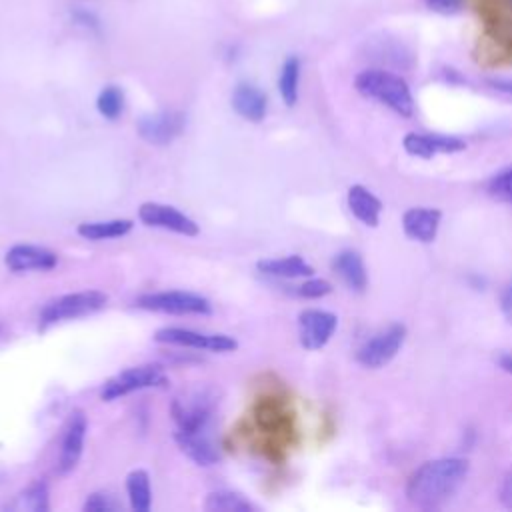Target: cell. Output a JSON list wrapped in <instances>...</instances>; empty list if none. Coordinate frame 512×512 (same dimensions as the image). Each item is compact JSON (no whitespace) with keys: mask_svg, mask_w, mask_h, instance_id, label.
<instances>
[{"mask_svg":"<svg viewBox=\"0 0 512 512\" xmlns=\"http://www.w3.org/2000/svg\"><path fill=\"white\" fill-rule=\"evenodd\" d=\"M332 268L350 290H354V292H364L366 290L368 272H366L362 256L356 250L338 252L334 262H332Z\"/></svg>","mask_w":512,"mask_h":512,"instance_id":"19","label":"cell"},{"mask_svg":"<svg viewBox=\"0 0 512 512\" xmlns=\"http://www.w3.org/2000/svg\"><path fill=\"white\" fill-rule=\"evenodd\" d=\"M0 332H2V324H0Z\"/></svg>","mask_w":512,"mask_h":512,"instance_id":"36","label":"cell"},{"mask_svg":"<svg viewBox=\"0 0 512 512\" xmlns=\"http://www.w3.org/2000/svg\"><path fill=\"white\" fill-rule=\"evenodd\" d=\"M330 292H332V284L324 278H310L308 276V280H304L300 286H296V294L300 298H308V300L324 298Z\"/></svg>","mask_w":512,"mask_h":512,"instance_id":"29","label":"cell"},{"mask_svg":"<svg viewBox=\"0 0 512 512\" xmlns=\"http://www.w3.org/2000/svg\"><path fill=\"white\" fill-rule=\"evenodd\" d=\"M166 384V374L160 364H140L130 366L108 378L100 388V398L104 402L118 400L132 392H140L146 388H156Z\"/></svg>","mask_w":512,"mask_h":512,"instance_id":"5","label":"cell"},{"mask_svg":"<svg viewBox=\"0 0 512 512\" xmlns=\"http://www.w3.org/2000/svg\"><path fill=\"white\" fill-rule=\"evenodd\" d=\"M134 228V222L128 218H116V220H98V222H82L78 224L76 232L78 236L86 240H112L122 238Z\"/></svg>","mask_w":512,"mask_h":512,"instance_id":"21","label":"cell"},{"mask_svg":"<svg viewBox=\"0 0 512 512\" xmlns=\"http://www.w3.org/2000/svg\"><path fill=\"white\" fill-rule=\"evenodd\" d=\"M106 304H108V294L102 290H80V292L58 296L40 310V316H38L40 328L44 330L64 320H74V318L94 314L102 310Z\"/></svg>","mask_w":512,"mask_h":512,"instance_id":"3","label":"cell"},{"mask_svg":"<svg viewBox=\"0 0 512 512\" xmlns=\"http://www.w3.org/2000/svg\"><path fill=\"white\" fill-rule=\"evenodd\" d=\"M186 118L178 110H160L154 114H144L136 120V130L142 140L154 146L170 144L182 130Z\"/></svg>","mask_w":512,"mask_h":512,"instance_id":"11","label":"cell"},{"mask_svg":"<svg viewBox=\"0 0 512 512\" xmlns=\"http://www.w3.org/2000/svg\"><path fill=\"white\" fill-rule=\"evenodd\" d=\"M126 494L134 512H148L152 506L150 476L144 468H136L126 476Z\"/></svg>","mask_w":512,"mask_h":512,"instance_id":"22","label":"cell"},{"mask_svg":"<svg viewBox=\"0 0 512 512\" xmlns=\"http://www.w3.org/2000/svg\"><path fill=\"white\" fill-rule=\"evenodd\" d=\"M498 366H500L504 372L512 374V354H502V356L498 358Z\"/></svg>","mask_w":512,"mask_h":512,"instance_id":"35","label":"cell"},{"mask_svg":"<svg viewBox=\"0 0 512 512\" xmlns=\"http://www.w3.org/2000/svg\"><path fill=\"white\" fill-rule=\"evenodd\" d=\"M154 340L158 344H172L182 348L206 350V352H234L238 350V340L228 334H206L190 328L166 326L154 332Z\"/></svg>","mask_w":512,"mask_h":512,"instance_id":"8","label":"cell"},{"mask_svg":"<svg viewBox=\"0 0 512 512\" xmlns=\"http://www.w3.org/2000/svg\"><path fill=\"white\" fill-rule=\"evenodd\" d=\"M136 306L150 312L162 314H210L212 304L208 298L186 292V290H162V292H146L136 298Z\"/></svg>","mask_w":512,"mask_h":512,"instance_id":"6","label":"cell"},{"mask_svg":"<svg viewBox=\"0 0 512 512\" xmlns=\"http://www.w3.org/2000/svg\"><path fill=\"white\" fill-rule=\"evenodd\" d=\"M174 440L178 448L198 466H212L220 460V450L212 438V428L176 430Z\"/></svg>","mask_w":512,"mask_h":512,"instance_id":"15","label":"cell"},{"mask_svg":"<svg viewBox=\"0 0 512 512\" xmlns=\"http://www.w3.org/2000/svg\"><path fill=\"white\" fill-rule=\"evenodd\" d=\"M74 20H76V24H82V26H90V28H98V20H96L92 14H88V12H82V10H78V12L74 14Z\"/></svg>","mask_w":512,"mask_h":512,"instance_id":"33","label":"cell"},{"mask_svg":"<svg viewBox=\"0 0 512 512\" xmlns=\"http://www.w3.org/2000/svg\"><path fill=\"white\" fill-rule=\"evenodd\" d=\"M258 272L274 278H308L314 274V268L302 256H284V258H264L256 262Z\"/></svg>","mask_w":512,"mask_h":512,"instance_id":"20","label":"cell"},{"mask_svg":"<svg viewBox=\"0 0 512 512\" xmlns=\"http://www.w3.org/2000/svg\"><path fill=\"white\" fill-rule=\"evenodd\" d=\"M404 340H406V326L398 324V322L390 324L388 328L370 336L356 350V362L370 370L384 368L388 362H392L396 358Z\"/></svg>","mask_w":512,"mask_h":512,"instance_id":"7","label":"cell"},{"mask_svg":"<svg viewBox=\"0 0 512 512\" xmlns=\"http://www.w3.org/2000/svg\"><path fill=\"white\" fill-rule=\"evenodd\" d=\"M338 328V316L320 308H306L298 314V340L304 350L324 348Z\"/></svg>","mask_w":512,"mask_h":512,"instance_id":"9","label":"cell"},{"mask_svg":"<svg viewBox=\"0 0 512 512\" xmlns=\"http://www.w3.org/2000/svg\"><path fill=\"white\" fill-rule=\"evenodd\" d=\"M486 194L496 202L512 204V166H508L488 178Z\"/></svg>","mask_w":512,"mask_h":512,"instance_id":"27","label":"cell"},{"mask_svg":"<svg viewBox=\"0 0 512 512\" xmlns=\"http://www.w3.org/2000/svg\"><path fill=\"white\" fill-rule=\"evenodd\" d=\"M82 510H86V512H114V510H120V502L114 498V494L98 490V492H92L86 498Z\"/></svg>","mask_w":512,"mask_h":512,"instance_id":"28","label":"cell"},{"mask_svg":"<svg viewBox=\"0 0 512 512\" xmlns=\"http://www.w3.org/2000/svg\"><path fill=\"white\" fill-rule=\"evenodd\" d=\"M138 218L142 224H146L150 228L168 230V232H174L180 236H196L200 232V226L190 216H186L178 208H174L170 204H162V202L140 204Z\"/></svg>","mask_w":512,"mask_h":512,"instance_id":"10","label":"cell"},{"mask_svg":"<svg viewBox=\"0 0 512 512\" xmlns=\"http://www.w3.org/2000/svg\"><path fill=\"white\" fill-rule=\"evenodd\" d=\"M402 146L406 154L422 160H430L436 154H456L466 150V140L446 134H422V132H408L402 138Z\"/></svg>","mask_w":512,"mask_h":512,"instance_id":"13","label":"cell"},{"mask_svg":"<svg viewBox=\"0 0 512 512\" xmlns=\"http://www.w3.org/2000/svg\"><path fill=\"white\" fill-rule=\"evenodd\" d=\"M500 310H502L506 322L512 324V284H508L500 294Z\"/></svg>","mask_w":512,"mask_h":512,"instance_id":"31","label":"cell"},{"mask_svg":"<svg viewBox=\"0 0 512 512\" xmlns=\"http://www.w3.org/2000/svg\"><path fill=\"white\" fill-rule=\"evenodd\" d=\"M440 220H442V212L438 208L414 206L402 214V230L410 240L420 244H430L438 234Z\"/></svg>","mask_w":512,"mask_h":512,"instance_id":"16","label":"cell"},{"mask_svg":"<svg viewBox=\"0 0 512 512\" xmlns=\"http://www.w3.org/2000/svg\"><path fill=\"white\" fill-rule=\"evenodd\" d=\"M4 264L12 272H30V270H52L58 264V254L50 248L36 244H14L4 254Z\"/></svg>","mask_w":512,"mask_h":512,"instance_id":"14","label":"cell"},{"mask_svg":"<svg viewBox=\"0 0 512 512\" xmlns=\"http://www.w3.org/2000/svg\"><path fill=\"white\" fill-rule=\"evenodd\" d=\"M426 6L438 14H458L464 8V0H424Z\"/></svg>","mask_w":512,"mask_h":512,"instance_id":"30","label":"cell"},{"mask_svg":"<svg viewBox=\"0 0 512 512\" xmlns=\"http://www.w3.org/2000/svg\"><path fill=\"white\" fill-rule=\"evenodd\" d=\"M346 204L352 212V216L362 222L364 226L376 228L380 224V214H382V202L378 196H374L366 186L362 184H352L346 194Z\"/></svg>","mask_w":512,"mask_h":512,"instance_id":"18","label":"cell"},{"mask_svg":"<svg viewBox=\"0 0 512 512\" xmlns=\"http://www.w3.org/2000/svg\"><path fill=\"white\" fill-rule=\"evenodd\" d=\"M502 500L506 506L512 508V472L506 476L504 486H502Z\"/></svg>","mask_w":512,"mask_h":512,"instance_id":"34","label":"cell"},{"mask_svg":"<svg viewBox=\"0 0 512 512\" xmlns=\"http://www.w3.org/2000/svg\"><path fill=\"white\" fill-rule=\"evenodd\" d=\"M298 86H300V58L288 56L282 62L280 74H278V92L282 102L292 108L298 102Z\"/></svg>","mask_w":512,"mask_h":512,"instance_id":"23","label":"cell"},{"mask_svg":"<svg viewBox=\"0 0 512 512\" xmlns=\"http://www.w3.org/2000/svg\"><path fill=\"white\" fill-rule=\"evenodd\" d=\"M468 470V460L460 456L426 460L410 474L406 498L418 508H438L460 490Z\"/></svg>","mask_w":512,"mask_h":512,"instance_id":"1","label":"cell"},{"mask_svg":"<svg viewBox=\"0 0 512 512\" xmlns=\"http://www.w3.org/2000/svg\"><path fill=\"white\" fill-rule=\"evenodd\" d=\"M204 510H208V512H248V510H254V506L238 492L216 490L206 496Z\"/></svg>","mask_w":512,"mask_h":512,"instance_id":"24","label":"cell"},{"mask_svg":"<svg viewBox=\"0 0 512 512\" xmlns=\"http://www.w3.org/2000/svg\"><path fill=\"white\" fill-rule=\"evenodd\" d=\"M14 508L30 512H48V486L44 480H34L20 496Z\"/></svg>","mask_w":512,"mask_h":512,"instance_id":"26","label":"cell"},{"mask_svg":"<svg viewBox=\"0 0 512 512\" xmlns=\"http://www.w3.org/2000/svg\"><path fill=\"white\" fill-rule=\"evenodd\" d=\"M216 402V394L210 388H192L176 396L170 404L176 430L212 428Z\"/></svg>","mask_w":512,"mask_h":512,"instance_id":"4","label":"cell"},{"mask_svg":"<svg viewBox=\"0 0 512 512\" xmlns=\"http://www.w3.org/2000/svg\"><path fill=\"white\" fill-rule=\"evenodd\" d=\"M230 104L238 116L248 122H260L268 110V96L250 82H240L232 90Z\"/></svg>","mask_w":512,"mask_h":512,"instance_id":"17","label":"cell"},{"mask_svg":"<svg viewBox=\"0 0 512 512\" xmlns=\"http://www.w3.org/2000/svg\"><path fill=\"white\" fill-rule=\"evenodd\" d=\"M96 108L100 112V116H104L106 120H116L120 118V114L124 112V92L120 86L108 84L100 90L98 98H96Z\"/></svg>","mask_w":512,"mask_h":512,"instance_id":"25","label":"cell"},{"mask_svg":"<svg viewBox=\"0 0 512 512\" xmlns=\"http://www.w3.org/2000/svg\"><path fill=\"white\" fill-rule=\"evenodd\" d=\"M86 432H88V420L86 414L82 410H74L64 426V434H62V444H60V456H58V464L56 470L58 474H68L76 468L82 450H84V440H86Z\"/></svg>","mask_w":512,"mask_h":512,"instance_id":"12","label":"cell"},{"mask_svg":"<svg viewBox=\"0 0 512 512\" xmlns=\"http://www.w3.org/2000/svg\"><path fill=\"white\" fill-rule=\"evenodd\" d=\"M488 86L496 92L512 96V78H488Z\"/></svg>","mask_w":512,"mask_h":512,"instance_id":"32","label":"cell"},{"mask_svg":"<svg viewBox=\"0 0 512 512\" xmlns=\"http://www.w3.org/2000/svg\"><path fill=\"white\" fill-rule=\"evenodd\" d=\"M354 88L364 98L384 104L386 108H390L402 118L414 116L416 102L408 82L390 70H382V68L362 70L354 78Z\"/></svg>","mask_w":512,"mask_h":512,"instance_id":"2","label":"cell"}]
</instances>
